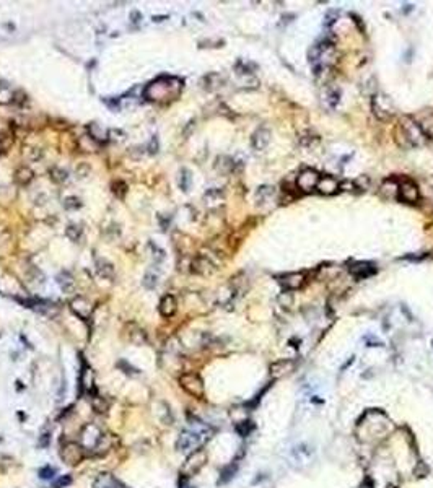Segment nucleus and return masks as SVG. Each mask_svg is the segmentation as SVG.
Wrapping results in <instances>:
<instances>
[{
    "label": "nucleus",
    "mask_w": 433,
    "mask_h": 488,
    "mask_svg": "<svg viewBox=\"0 0 433 488\" xmlns=\"http://www.w3.org/2000/svg\"><path fill=\"white\" fill-rule=\"evenodd\" d=\"M398 199L406 204H417L420 200V191L412 181H404L398 185Z\"/></svg>",
    "instance_id": "0eeeda50"
},
{
    "label": "nucleus",
    "mask_w": 433,
    "mask_h": 488,
    "mask_svg": "<svg viewBox=\"0 0 433 488\" xmlns=\"http://www.w3.org/2000/svg\"><path fill=\"white\" fill-rule=\"evenodd\" d=\"M303 282H305V275L301 272L287 274V275H282L280 278H278V283H280L283 286V290H287V291H293V290L301 288Z\"/></svg>",
    "instance_id": "f8f14e48"
},
{
    "label": "nucleus",
    "mask_w": 433,
    "mask_h": 488,
    "mask_svg": "<svg viewBox=\"0 0 433 488\" xmlns=\"http://www.w3.org/2000/svg\"><path fill=\"white\" fill-rule=\"evenodd\" d=\"M93 488H126V486H124L118 478H114L111 474H101L96 477Z\"/></svg>",
    "instance_id": "f3484780"
},
{
    "label": "nucleus",
    "mask_w": 433,
    "mask_h": 488,
    "mask_svg": "<svg viewBox=\"0 0 433 488\" xmlns=\"http://www.w3.org/2000/svg\"><path fill=\"white\" fill-rule=\"evenodd\" d=\"M80 207H82V200L79 197L70 196V197L64 199V208H67V210H77V208H80Z\"/></svg>",
    "instance_id": "2f4dec72"
},
{
    "label": "nucleus",
    "mask_w": 433,
    "mask_h": 488,
    "mask_svg": "<svg viewBox=\"0 0 433 488\" xmlns=\"http://www.w3.org/2000/svg\"><path fill=\"white\" fill-rule=\"evenodd\" d=\"M339 189H340V184L336 177L332 176H321L318 185H316V191L322 194V196H334V194L339 192Z\"/></svg>",
    "instance_id": "9b49d317"
},
{
    "label": "nucleus",
    "mask_w": 433,
    "mask_h": 488,
    "mask_svg": "<svg viewBox=\"0 0 433 488\" xmlns=\"http://www.w3.org/2000/svg\"><path fill=\"white\" fill-rule=\"evenodd\" d=\"M371 112L375 114L376 119L389 121L394 114V104L389 99V96L380 91L375 93V95L371 96Z\"/></svg>",
    "instance_id": "7ed1b4c3"
},
{
    "label": "nucleus",
    "mask_w": 433,
    "mask_h": 488,
    "mask_svg": "<svg viewBox=\"0 0 433 488\" xmlns=\"http://www.w3.org/2000/svg\"><path fill=\"white\" fill-rule=\"evenodd\" d=\"M56 280H57L59 286H60V288L64 290V291H72V290H74V286H75L74 277H72V274H70V272H67V270H62V272L57 275Z\"/></svg>",
    "instance_id": "b1692460"
},
{
    "label": "nucleus",
    "mask_w": 433,
    "mask_h": 488,
    "mask_svg": "<svg viewBox=\"0 0 433 488\" xmlns=\"http://www.w3.org/2000/svg\"><path fill=\"white\" fill-rule=\"evenodd\" d=\"M150 249L153 251V257H155V260H163V259H165V251H163V249H160V247H158L157 244H153L152 241H150Z\"/></svg>",
    "instance_id": "c9c22d12"
},
{
    "label": "nucleus",
    "mask_w": 433,
    "mask_h": 488,
    "mask_svg": "<svg viewBox=\"0 0 433 488\" xmlns=\"http://www.w3.org/2000/svg\"><path fill=\"white\" fill-rule=\"evenodd\" d=\"M205 462H207V453L204 451V449L199 447V449H196V451H192V453L189 454V458L186 459L183 469H181L183 475H184V477L196 475L197 472L205 466Z\"/></svg>",
    "instance_id": "20e7f679"
},
{
    "label": "nucleus",
    "mask_w": 433,
    "mask_h": 488,
    "mask_svg": "<svg viewBox=\"0 0 433 488\" xmlns=\"http://www.w3.org/2000/svg\"><path fill=\"white\" fill-rule=\"evenodd\" d=\"M396 142L404 148H415L428 142L414 116H404L396 129Z\"/></svg>",
    "instance_id": "f257e3e1"
},
{
    "label": "nucleus",
    "mask_w": 433,
    "mask_h": 488,
    "mask_svg": "<svg viewBox=\"0 0 433 488\" xmlns=\"http://www.w3.org/2000/svg\"><path fill=\"white\" fill-rule=\"evenodd\" d=\"M270 138H272L270 129L266 126H261L259 129L254 130V134L251 135V146L256 152H262L267 148V145L270 143Z\"/></svg>",
    "instance_id": "9d476101"
},
{
    "label": "nucleus",
    "mask_w": 433,
    "mask_h": 488,
    "mask_svg": "<svg viewBox=\"0 0 433 488\" xmlns=\"http://www.w3.org/2000/svg\"><path fill=\"white\" fill-rule=\"evenodd\" d=\"M54 474H56V470H54L52 467H44V469H41V472H40L41 478H52Z\"/></svg>",
    "instance_id": "58836bf2"
},
{
    "label": "nucleus",
    "mask_w": 433,
    "mask_h": 488,
    "mask_svg": "<svg viewBox=\"0 0 433 488\" xmlns=\"http://www.w3.org/2000/svg\"><path fill=\"white\" fill-rule=\"evenodd\" d=\"M60 459L68 466H74L83 459V447L79 443H65L60 447Z\"/></svg>",
    "instance_id": "1a4fd4ad"
},
{
    "label": "nucleus",
    "mask_w": 433,
    "mask_h": 488,
    "mask_svg": "<svg viewBox=\"0 0 433 488\" xmlns=\"http://www.w3.org/2000/svg\"><path fill=\"white\" fill-rule=\"evenodd\" d=\"M179 384L186 392L194 397H202L205 392L204 381L197 373H184L179 378Z\"/></svg>",
    "instance_id": "39448f33"
},
{
    "label": "nucleus",
    "mask_w": 433,
    "mask_h": 488,
    "mask_svg": "<svg viewBox=\"0 0 433 488\" xmlns=\"http://www.w3.org/2000/svg\"><path fill=\"white\" fill-rule=\"evenodd\" d=\"M113 192L116 194V197H119V199H124V196H126V192H127V185L118 181V182H114L113 184Z\"/></svg>",
    "instance_id": "f704fd0d"
},
{
    "label": "nucleus",
    "mask_w": 433,
    "mask_h": 488,
    "mask_svg": "<svg viewBox=\"0 0 433 488\" xmlns=\"http://www.w3.org/2000/svg\"><path fill=\"white\" fill-rule=\"evenodd\" d=\"M311 456H313V449L309 447L306 443H301L298 446H295L292 449V458L293 461H297V462H306L311 459Z\"/></svg>",
    "instance_id": "a211bd4d"
},
{
    "label": "nucleus",
    "mask_w": 433,
    "mask_h": 488,
    "mask_svg": "<svg viewBox=\"0 0 433 488\" xmlns=\"http://www.w3.org/2000/svg\"><path fill=\"white\" fill-rule=\"evenodd\" d=\"M208 438V431L205 428L202 430H184L179 438L176 441V447L179 451H196L204 444V441Z\"/></svg>",
    "instance_id": "f03ea898"
},
{
    "label": "nucleus",
    "mask_w": 433,
    "mask_h": 488,
    "mask_svg": "<svg viewBox=\"0 0 433 488\" xmlns=\"http://www.w3.org/2000/svg\"><path fill=\"white\" fill-rule=\"evenodd\" d=\"M215 270H216L215 262L204 254H199L197 257H194L191 262V272L196 275H210Z\"/></svg>",
    "instance_id": "6e6552de"
},
{
    "label": "nucleus",
    "mask_w": 433,
    "mask_h": 488,
    "mask_svg": "<svg viewBox=\"0 0 433 488\" xmlns=\"http://www.w3.org/2000/svg\"><path fill=\"white\" fill-rule=\"evenodd\" d=\"M158 311L160 314L169 319V317H173L177 311V303H176V298L173 295H165L161 298L160 305H158Z\"/></svg>",
    "instance_id": "4468645a"
},
{
    "label": "nucleus",
    "mask_w": 433,
    "mask_h": 488,
    "mask_svg": "<svg viewBox=\"0 0 433 488\" xmlns=\"http://www.w3.org/2000/svg\"><path fill=\"white\" fill-rule=\"evenodd\" d=\"M90 171H91V169H90V166L87 165V163H80V165L77 166V174H79L80 177L90 176Z\"/></svg>",
    "instance_id": "e433bc0d"
},
{
    "label": "nucleus",
    "mask_w": 433,
    "mask_h": 488,
    "mask_svg": "<svg viewBox=\"0 0 433 488\" xmlns=\"http://www.w3.org/2000/svg\"><path fill=\"white\" fill-rule=\"evenodd\" d=\"M293 368V363L290 360H280V361H277L274 363L272 366H270V374H272V378L278 379V378H282L288 373V371H292Z\"/></svg>",
    "instance_id": "aec40b11"
},
{
    "label": "nucleus",
    "mask_w": 433,
    "mask_h": 488,
    "mask_svg": "<svg viewBox=\"0 0 433 488\" xmlns=\"http://www.w3.org/2000/svg\"><path fill=\"white\" fill-rule=\"evenodd\" d=\"M415 121L419 122V126L422 129V132L425 134V137H427L428 140H431L433 138V111H423L419 116V119H415Z\"/></svg>",
    "instance_id": "dca6fc26"
},
{
    "label": "nucleus",
    "mask_w": 433,
    "mask_h": 488,
    "mask_svg": "<svg viewBox=\"0 0 433 488\" xmlns=\"http://www.w3.org/2000/svg\"><path fill=\"white\" fill-rule=\"evenodd\" d=\"M274 194H275V189L272 187V185H261V187L256 191V202L259 205L266 204L269 199L274 197Z\"/></svg>",
    "instance_id": "a878e982"
},
{
    "label": "nucleus",
    "mask_w": 433,
    "mask_h": 488,
    "mask_svg": "<svg viewBox=\"0 0 433 488\" xmlns=\"http://www.w3.org/2000/svg\"><path fill=\"white\" fill-rule=\"evenodd\" d=\"M9 137H10V127L7 126V124L0 122V142L5 140V138H9Z\"/></svg>",
    "instance_id": "4c0bfd02"
},
{
    "label": "nucleus",
    "mask_w": 433,
    "mask_h": 488,
    "mask_svg": "<svg viewBox=\"0 0 433 488\" xmlns=\"http://www.w3.org/2000/svg\"><path fill=\"white\" fill-rule=\"evenodd\" d=\"M277 301H278V305H280L282 308H288V306L293 303L292 291H287V290H285L283 293H280V295L277 296Z\"/></svg>",
    "instance_id": "473e14b6"
},
{
    "label": "nucleus",
    "mask_w": 433,
    "mask_h": 488,
    "mask_svg": "<svg viewBox=\"0 0 433 488\" xmlns=\"http://www.w3.org/2000/svg\"><path fill=\"white\" fill-rule=\"evenodd\" d=\"M388 488H392V486H388Z\"/></svg>",
    "instance_id": "79ce46f5"
},
{
    "label": "nucleus",
    "mask_w": 433,
    "mask_h": 488,
    "mask_svg": "<svg viewBox=\"0 0 433 488\" xmlns=\"http://www.w3.org/2000/svg\"><path fill=\"white\" fill-rule=\"evenodd\" d=\"M225 83V79H223V75L216 73V72H210L202 77V80H200V87L207 91H213L216 88H220L222 85Z\"/></svg>",
    "instance_id": "2eb2a0df"
},
{
    "label": "nucleus",
    "mask_w": 433,
    "mask_h": 488,
    "mask_svg": "<svg viewBox=\"0 0 433 488\" xmlns=\"http://www.w3.org/2000/svg\"><path fill=\"white\" fill-rule=\"evenodd\" d=\"M191 173H189V169H186L183 168L181 171H179V187L183 191H189V185H191Z\"/></svg>",
    "instance_id": "7c9ffc66"
},
{
    "label": "nucleus",
    "mask_w": 433,
    "mask_h": 488,
    "mask_svg": "<svg viewBox=\"0 0 433 488\" xmlns=\"http://www.w3.org/2000/svg\"><path fill=\"white\" fill-rule=\"evenodd\" d=\"M13 98L15 95L13 93L7 88V87H0V103L2 104H9V103H13Z\"/></svg>",
    "instance_id": "72a5a7b5"
},
{
    "label": "nucleus",
    "mask_w": 433,
    "mask_h": 488,
    "mask_svg": "<svg viewBox=\"0 0 433 488\" xmlns=\"http://www.w3.org/2000/svg\"><path fill=\"white\" fill-rule=\"evenodd\" d=\"M33 179H34V173L31 171L28 166H21L15 171V182L18 185H28Z\"/></svg>",
    "instance_id": "4be33fe9"
},
{
    "label": "nucleus",
    "mask_w": 433,
    "mask_h": 488,
    "mask_svg": "<svg viewBox=\"0 0 433 488\" xmlns=\"http://www.w3.org/2000/svg\"><path fill=\"white\" fill-rule=\"evenodd\" d=\"M324 99H328V106L329 107H336L339 99H340V90L339 88H328Z\"/></svg>",
    "instance_id": "cd10ccee"
},
{
    "label": "nucleus",
    "mask_w": 433,
    "mask_h": 488,
    "mask_svg": "<svg viewBox=\"0 0 433 488\" xmlns=\"http://www.w3.org/2000/svg\"><path fill=\"white\" fill-rule=\"evenodd\" d=\"M49 176H51V179L54 182H57V184H62V182H65L68 179V173L65 171V169L57 168V166H54V168L49 169Z\"/></svg>",
    "instance_id": "bb28decb"
},
{
    "label": "nucleus",
    "mask_w": 433,
    "mask_h": 488,
    "mask_svg": "<svg viewBox=\"0 0 433 488\" xmlns=\"http://www.w3.org/2000/svg\"><path fill=\"white\" fill-rule=\"evenodd\" d=\"M204 199L207 200L208 204H210V202H219V200H222V199H223V191L216 189V187L208 189V191L204 194Z\"/></svg>",
    "instance_id": "c756f323"
},
{
    "label": "nucleus",
    "mask_w": 433,
    "mask_h": 488,
    "mask_svg": "<svg viewBox=\"0 0 433 488\" xmlns=\"http://www.w3.org/2000/svg\"><path fill=\"white\" fill-rule=\"evenodd\" d=\"M70 309L80 317V319L87 321L90 314H91V305L88 299H85L83 296H77L70 301Z\"/></svg>",
    "instance_id": "ddd939ff"
},
{
    "label": "nucleus",
    "mask_w": 433,
    "mask_h": 488,
    "mask_svg": "<svg viewBox=\"0 0 433 488\" xmlns=\"http://www.w3.org/2000/svg\"><path fill=\"white\" fill-rule=\"evenodd\" d=\"M350 272L357 278H365L375 272V267L368 264V262H355V264L350 267Z\"/></svg>",
    "instance_id": "412c9836"
},
{
    "label": "nucleus",
    "mask_w": 433,
    "mask_h": 488,
    "mask_svg": "<svg viewBox=\"0 0 433 488\" xmlns=\"http://www.w3.org/2000/svg\"><path fill=\"white\" fill-rule=\"evenodd\" d=\"M142 285L145 286L147 290H155V288H157V285H158V275H155L152 272H147L145 277H143V280H142Z\"/></svg>",
    "instance_id": "c85d7f7f"
},
{
    "label": "nucleus",
    "mask_w": 433,
    "mask_h": 488,
    "mask_svg": "<svg viewBox=\"0 0 433 488\" xmlns=\"http://www.w3.org/2000/svg\"><path fill=\"white\" fill-rule=\"evenodd\" d=\"M215 169L216 171H220L222 174H227L231 173L235 169V161L231 160L230 157H225V155H222L215 160Z\"/></svg>",
    "instance_id": "5701e85b"
},
{
    "label": "nucleus",
    "mask_w": 433,
    "mask_h": 488,
    "mask_svg": "<svg viewBox=\"0 0 433 488\" xmlns=\"http://www.w3.org/2000/svg\"><path fill=\"white\" fill-rule=\"evenodd\" d=\"M65 236L70 239L72 243H80L83 238V228L77 223H70L65 228Z\"/></svg>",
    "instance_id": "393cba45"
},
{
    "label": "nucleus",
    "mask_w": 433,
    "mask_h": 488,
    "mask_svg": "<svg viewBox=\"0 0 433 488\" xmlns=\"http://www.w3.org/2000/svg\"><path fill=\"white\" fill-rule=\"evenodd\" d=\"M319 173L316 171V169L311 168H306L303 171L300 173V176L297 177V187L301 192H311L316 189V185H318L319 181Z\"/></svg>",
    "instance_id": "423d86ee"
},
{
    "label": "nucleus",
    "mask_w": 433,
    "mask_h": 488,
    "mask_svg": "<svg viewBox=\"0 0 433 488\" xmlns=\"http://www.w3.org/2000/svg\"><path fill=\"white\" fill-rule=\"evenodd\" d=\"M428 184L433 187V176H431V177H428Z\"/></svg>",
    "instance_id": "a19ab883"
},
{
    "label": "nucleus",
    "mask_w": 433,
    "mask_h": 488,
    "mask_svg": "<svg viewBox=\"0 0 433 488\" xmlns=\"http://www.w3.org/2000/svg\"><path fill=\"white\" fill-rule=\"evenodd\" d=\"M96 274L99 278L104 280H113L114 278V266L106 259H98L96 260Z\"/></svg>",
    "instance_id": "6ab92c4d"
},
{
    "label": "nucleus",
    "mask_w": 433,
    "mask_h": 488,
    "mask_svg": "<svg viewBox=\"0 0 433 488\" xmlns=\"http://www.w3.org/2000/svg\"><path fill=\"white\" fill-rule=\"evenodd\" d=\"M149 152H150L152 155L158 152V142H157V137H153V138H152L150 146H149Z\"/></svg>",
    "instance_id": "ea45409f"
}]
</instances>
